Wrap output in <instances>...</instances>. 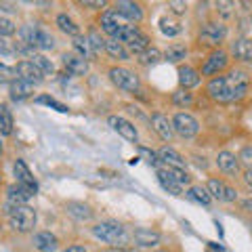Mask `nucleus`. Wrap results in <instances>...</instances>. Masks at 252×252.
<instances>
[{
  "instance_id": "nucleus-1",
  "label": "nucleus",
  "mask_w": 252,
  "mask_h": 252,
  "mask_svg": "<svg viewBox=\"0 0 252 252\" xmlns=\"http://www.w3.org/2000/svg\"><path fill=\"white\" fill-rule=\"evenodd\" d=\"M206 91L212 99L220 101V103L238 101L248 91V74L242 69H233L229 76H219L215 80H210Z\"/></svg>"
},
{
  "instance_id": "nucleus-2",
  "label": "nucleus",
  "mask_w": 252,
  "mask_h": 252,
  "mask_svg": "<svg viewBox=\"0 0 252 252\" xmlns=\"http://www.w3.org/2000/svg\"><path fill=\"white\" fill-rule=\"evenodd\" d=\"M9 223L15 231L19 233H28L34 229L36 225V210L30 208L28 204H23V206H15L9 210Z\"/></svg>"
},
{
  "instance_id": "nucleus-3",
  "label": "nucleus",
  "mask_w": 252,
  "mask_h": 252,
  "mask_svg": "<svg viewBox=\"0 0 252 252\" xmlns=\"http://www.w3.org/2000/svg\"><path fill=\"white\" fill-rule=\"evenodd\" d=\"M93 233L94 238H99L101 242L105 244H112V246H118L122 244L126 233H124V227L120 223H114V220H105V223H99L93 227Z\"/></svg>"
},
{
  "instance_id": "nucleus-4",
  "label": "nucleus",
  "mask_w": 252,
  "mask_h": 252,
  "mask_svg": "<svg viewBox=\"0 0 252 252\" xmlns=\"http://www.w3.org/2000/svg\"><path fill=\"white\" fill-rule=\"evenodd\" d=\"M225 36H227V28L223 26V23L208 21L200 32V42L206 44V46H219L225 40Z\"/></svg>"
},
{
  "instance_id": "nucleus-5",
  "label": "nucleus",
  "mask_w": 252,
  "mask_h": 252,
  "mask_svg": "<svg viewBox=\"0 0 252 252\" xmlns=\"http://www.w3.org/2000/svg\"><path fill=\"white\" fill-rule=\"evenodd\" d=\"M172 130H175L177 135H181L183 139H191V137L198 135L200 124H198V120H195L193 116H189V114H177L175 120H172Z\"/></svg>"
},
{
  "instance_id": "nucleus-6",
  "label": "nucleus",
  "mask_w": 252,
  "mask_h": 252,
  "mask_svg": "<svg viewBox=\"0 0 252 252\" xmlns=\"http://www.w3.org/2000/svg\"><path fill=\"white\" fill-rule=\"evenodd\" d=\"M109 78L112 82L122 91H137L139 89V78L135 76V72L126 67H112L109 69Z\"/></svg>"
},
{
  "instance_id": "nucleus-7",
  "label": "nucleus",
  "mask_w": 252,
  "mask_h": 252,
  "mask_svg": "<svg viewBox=\"0 0 252 252\" xmlns=\"http://www.w3.org/2000/svg\"><path fill=\"white\" fill-rule=\"evenodd\" d=\"M206 189H208L210 198H217V200H223V202H235V198H238V191H235L233 187L225 185L223 181H219V179H210Z\"/></svg>"
},
{
  "instance_id": "nucleus-8",
  "label": "nucleus",
  "mask_w": 252,
  "mask_h": 252,
  "mask_svg": "<svg viewBox=\"0 0 252 252\" xmlns=\"http://www.w3.org/2000/svg\"><path fill=\"white\" fill-rule=\"evenodd\" d=\"M15 74H17L21 80L30 82L32 86H38V84L44 82V76L38 72V67H36L32 61H19L17 67H15Z\"/></svg>"
},
{
  "instance_id": "nucleus-9",
  "label": "nucleus",
  "mask_w": 252,
  "mask_h": 252,
  "mask_svg": "<svg viewBox=\"0 0 252 252\" xmlns=\"http://www.w3.org/2000/svg\"><path fill=\"white\" fill-rule=\"evenodd\" d=\"M107 122L120 137H124L126 141H130V143H137V128L128 120H124V118H120V116H109Z\"/></svg>"
},
{
  "instance_id": "nucleus-10",
  "label": "nucleus",
  "mask_w": 252,
  "mask_h": 252,
  "mask_svg": "<svg viewBox=\"0 0 252 252\" xmlns=\"http://www.w3.org/2000/svg\"><path fill=\"white\" fill-rule=\"evenodd\" d=\"M15 177H17V183H19L21 187H26L28 191L36 193V189H38V183H36L34 175H32V172H30L28 164L23 162V160H17V162H15Z\"/></svg>"
},
{
  "instance_id": "nucleus-11",
  "label": "nucleus",
  "mask_w": 252,
  "mask_h": 252,
  "mask_svg": "<svg viewBox=\"0 0 252 252\" xmlns=\"http://www.w3.org/2000/svg\"><path fill=\"white\" fill-rule=\"evenodd\" d=\"M32 191H28L26 187H21L19 183L17 185H11L9 191H6V210H11L15 206H23L30 198H32Z\"/></svg>"
},
{
  "instance_id": "nucleus-12",
  "label": "nucleus",
  "mask_w": 252,
  "mask_h": 252,
  "mask_svg": "<svg viewBox=\"0 0 252 252\" xmlns=\"http://www.w3.org/2000/svg\"><path fill=\"white\" fill-rule=\"evenodd\" d=\"M227 63H229V59H227V53H223V51H215V53H212L210 57L206 59V63H204L202 74H204V76L219 74L220 69H225V67H227Z\"/></svg>"
},
{
  "instance_id": "nucleus-13",
  "label": "nucleus",
  "mask_w": 252,
  "mask_h": 252,
  "mask_svg": "<svg viewBox=\"0 0 252 252\" xmlns=\"http://www.w3.org/2000/svg\"><path fill=\"white\" fill-rule=\"evenodd\" d=\"M158 158H160V162H164L168 168H179V170H185V160L183 156H181L179 152H175L170 145L162 147L160 152H158Z\"/></svg>"
},
{
  "instance_id": "nucleus-14",
  "label": "nucleus",
  "mask_w": 252,
  "mask_h": 252,
  "mask_svg": "<svg viewBox=\"0 0 252 252\" xmlns=\"http://www.w3.org/2000/svg\"><path fill=\"white\" fill-rule=\"evenodd\" d=\"M116 15H122L128 21H141L143 19V11L137 2H128V0H120L116 2Z\"/></svg>"
},
{
  "instance_id": "nucleus-15",
  "label": "nucleus",
  "mask_w": 252,
  "mask_h": 252,
  "mask_svg": "<svg viewBox=\"0 0 252 252\" xmlns=\"http://www.w3.org/2000/svg\"><path fill=\"white\" fill-rule=\"evenodd\" d=\"M152 124H154V130L160 135V139L164 141H172V135H175V130H172V122L168 120L164 114H154L152 116Z\"/></svg>"
},
{
  "instance_id": "nucleus-16",
  "label": "nucleus",
  "mask_w": 252,
  "mask_h": 252,
  "mask_svg": "<svg viewBox=\"0 0 252 252\" xmlns=\"http://www.w3.org/2000/svg\"><path fill=\"white\" fill-rule=\"evenodd\" d=\"M9 93H11V99L13 101H26L32 97V93H34V86L30 82L21 80V78H15V80L9 84Z\"/></svg>"
},
{
  "instance_id": "nucleus-17",
  "label": "nucleus",
  "mask_w": 252,
  "mask_h": 252,
  "mask_svg": "<svg viewBox=\"0 0 252 252\" xmlns=\"http://www.w3.org/2000/svg\"><path fill=\"white\" fill-rule=\"evenodd\" d=\"M63 65L72 76H84L89 72V61H84L82 57H78V55H63Z\"/></svg>"
},
{
  "instance_id": "nucleus-18",
  "label": "nucleus",
  "mask_w": 252,
  "mask_h": 252,
  "mask_svg": "<svg viewBox=\"0 0 252 252\" xmlns=\"http://www.w3.org/2000/svg\"><path fill=\"white\" fill-rule=\"evenodd\" d=\"M34 246L40 252H55L59 248V240L51 231H40L34 235Z\"/></svg>"
},
{
  "instance_id": "nucleus-19",
  "label": "nucleus",
  "mask_w": 252,
  "mask_h": 252,
  "mask_svg": "<svg viewBox=\"0 0 252 252\" xmlns=\"http://www.w3.org/2000/svg\"><path fill=\"white\" fill-rule=\"evenodd\" d=\"M217 164L225 175H238V170H240V160L229 152H220L217 158Z\"/></svg>"
},
{
  "instance_id": "nucleus-20",
  "label": "nucleus",
  "mask_w": 252,
  "mask_h": 252,
  "mask_svg": "<svg viewBox=\"0 0 252 252\" xmlns=\"http://www.w3.org/2000/svg\"><path fill=\"white\" fill-rule=\"evenodd\" d=\"M132 238H135V242L139 244V246L152 248V246H156V244L160 242V233L147 229V227H139V229H135V233H132Z\"/></svg>"
},
{
  "instance_id": "nucleus-21",
  "label": "nucleus",
  "mask_w": 252,
  "mask_h": 252,
  "mask_svg": "<svg viewBox=\"0 0 252 252\" xmlns=\"http://www.w3.org/2000/svg\"><path fill=\"white\" fill-rule=\"evenodd\" d=\"M158 181H160V185L166 189L168 193H172V195H181V191H183V187H181L177 181L172 179L168 168H160V170H158Z\"/></svg>"
},
{
  "instance_id": "nucleus-22",
  "label": "nucleus",
  "mask_w": 252,
  "mask_h": 252,
  "mask_svg": "<svg viewBox=\"0 0 252 252\" xmlns=\"http://www.w3.org/2000/svg\"><path fill=\"white\" fill-rule=\"evenodd\" d=\"M231 53L235 55V59L242 61H252V40L248 38H240L231 44Z\"/></svg>"
},
{
  "instance_id": "nucleus-23",
  "label": "nucleus",
  "mask_w": 252,
  "mask_h": 252,
  "mask_svg": "<svg viewBox=\"0 0 252 252\" xmlns=\"http://www.w3.org/2000/svg\"><path fill=\"white\" fill-rule=\"evenodd\" d=\"M120 28H122V23L118 21V15L114 11H105L103 15H101V30H103L105 34H109L114 38Z\"/></svg>"
},
{
  "instance_id": "nucleus-24",
  "label": "nucleus",
  "mask_w": 252,
  "mask_h": 252,
  "mask_svg": "<svg viewBox=\"0 0 252 252\" xmlns=\"http://www.w3.org/2000/svg\"><path fill=\"white\" fill-rule=\"evenodd\" d=\"M179 82H181V86L187 91V89H191V86H195V84H200V74L195 72L193 67H179Z\"/></svg>"
},
{
  "instance_id": "nucleus-25",
  "label": "nucleus",
  "mask_w": 252,
  "mask_h": 252,
  "mask_svg": "<svg viewBox=\"0 0 252 252\" xmlns=\"http://www.w3.org/2000/svg\"><path fill=\"white\" fill-rule=\"evenodd\" d=\"M139 34H141V30H139L137 26H130V23H128V26H122L120 30H118V34L114 36V40H116V42H120V44L124 42L126 46H128Z\"/></svg>"
},
{
  "instance_id": "nucleus-26",
  "label": "nucleus",
  "mask_w": 252,
  "mask_h": 252,
  "mask_svg": "<svg viewBox=\"0 0 252 252\" xmlns=\"http://www.w3.org/2000/svg\"><path fill=\"white\" fill-rule=\"evenodd\" d=\"M67 215L74 217L76 220H89L93 217V210L86 206V204H80V202H69L67 204Z\"/></svg>"
},
{
  "instance_id": "nucleus-27",
  "label": "nucleus",
  "mask_w": 252,
  "mask_h": 252,
  "mask_svg": "<svg viewBox=\"0 0 252 252\" xmlns=\"http://www.w3.org/2000/svg\"><path fill=\"white\" fill-rule=\"evenodd\" d=\"M74 51L78 53V57H82L84 61H89V59H93L94 57V53H93V49H91V44H89V38H84V36H80L78 34L76 38H74Z\"/></svg>"
},
{
  "instance_id": "nucleus-28",
  "label": "nucleus",
  "mask_w": 252,
  "mask_h": 252,
  "mask_svg": "<svg viewBox=\"0 0 252 252\" xmlns=\"http://www.w3.org/2000/svg\"><path fill=\"white\" fill-rule=\"evenodd\" d=\"M57 26H59V30L63 32V34H67V36H78V26L74 23V19L72 17H67L65 13H61V15H57Z\"/></svg>"
},
{
  "instance_id": "nucleus-29",
  "label": "nucleus",
  "mask_w": 252,
  "mask_h": 252,
  "mask_svg": "<svg viewBox=\"0 0 252 252\" xmlns=\"http://www.w3.org/2000/svg\"><path fill=\"white\" fill-rule=\"evenodd\" d=\"M187 198H191L193 202L202 204V206H208V204L212 202L208 189H206V187H200V185H195V187L189 189V191H187Z\"/></svg>"
},
{
  "instance_id": "nucleus-30",
  "label": "nucleus",
  "mask_w": 252,
  "mask_h": 252,
  "mask_svg": "<svg viewBox=\"0 0 252 252\" xmlns=\"http://www.w3.org/2000/svg\"><path fill=\"white\" fill-rule=\"evenodd\" d=\"M13 132V116L6 105H0V135H11Z\"/></svg>"
},
{
  "instance_id": "nucleus-31",
  "label": "nucleus",
  "mask_w": 252,
  "mask_h": 252,
  "mask_svg": "<svg viewBox=\"0 0 252 252\" xmlns=\"http://www.w3.org/2000/svg\"><path fill=\"white\" fill-rule=\"evenodd\" d=\"M32 63H34V65L38 67V72H40L42 76H46V74H53L55 72V67H53V63H51V59H46L44 55H32Z\"/></svg>"
},
{
  "instance_id": "nucleus-32",
  "label": "nucleus",
  "mask_w": 252,
  "mask_h": 252,
  "mask_svg": "<svg viewBox=\"0 0 252 252\" xmlns=\"http://www.w3.org/2000/svg\"><path fill=\"white\" fill-rule=\"evenodd\" d=\"M55 46V38L49 34L46 30L42 28H38V36H36V49H40V51H51Z\"/></svg>"
},
{
  "instance_id": "nucleus-33",
  "label": "nucleus",
  "mask_w": 252,
  "mask_h": 252,
  "mask_svg": "<svg viewBox=\"0 0 252 252\" xmlns=\"http://www.w3.org/2000/svg\"><path fill=\"white\" fill-rule=\"evenodd\" d=\"M105 51L112 55L114 59H120V61H126V59H128V53L124 51V46H122L120 42H116L114 38H112V40H105Z\"/></svg>"
},
{
  "instance_id": "nucleus-34",
  "label": "nucleus",
  "mask_w": 252,
  "mask_h": 252,
  "mask_svg": "<svg viewBox=\"0 0 252 252\" xmlns=\"http://www.w3.org/2000/svg\"><path fill=\"white\" fill-rule=\"evenodd\" d=\"M160 59H162V53L158 49H154V46H149V49H145L139 55V61L143 63V65H156Z\"/></svg>"
},
{
  "instance_id": "nucleus-35",
  "label": "nucleus",
  "mask_w": 252,
  "mask_h": 252,
  "mask_svg": "<svg viewBox=\"0 0 252 252\" xmlns=\"http://www.w3.org/2000/svg\"><path fill=\"white\" fill-rule=\"evenodd\" d=\"M185 55H187L185 44H170L168 49H166V59L172 61V63L183 61V59H185Z\"/></svg>"
},
{
  "instance_id": "nucleus-36",
  "label": "nucleus",
  "mask_w": 252,
  "mask_h": 252,
  "mask_svg": "<svg viewBox=\"0 0 252 252\" xmlns=\"http://www.w3.org/2000/svg\"><path fill=\"white\" fill-rule=\"evenodd\" d=\"M160 30H162L164 36H170V38L181 34V26H179L175 19H168V17H162L160 19Z\"/></svg>"
},
{
  "instance_id": "nucleus-37",
  "label": "nucleus",
  "mask_w": 252,
  "mask_h": 252,
  "mask_svg": "<svg viewBox=\"0 0 252 252\" xmlns=\"http://www.w3.org/2000/svg\"><path fill=\"white\" fill-rule=\"evenodd\" d=\"M128 49L132 51V53H137V55H141L145 49H149V38L145 36V34H139L135 40H132L130 44H128Z\"/></svg>"
},
{
  "instance_id": "nucleus-38",
  "label": "nucleus",
  "mask_w": 252,
  "mask_h": 252,
  "mask_svg": "<svg viewBox=\"0 0 252 252\" xmlns=\"http://www.w3.org/2000/svg\"><path fill=\"white\" fill-rule=\"evenodd\" d=\"M172 103L179 105V107H185L191 103V93H187L185 89H181V91H175L172 93Z\"/></svg>"
},
{
  "instance_id": "nucleus-39",
  "label": "nucleus",
  "mask_w": 252,
  "mask_h": 252,
  "mask_svg": "<svg viewBox=\"0 0 252 252\" xmlns=\"http://www.w3.org/2000/svg\"><path fill=\"white\" fill-rule=\"evenodd\" d=\"M34 101H36V103H44V105H49V107H55V109H57V112H61V114H65V112H67V105H63V103H59V101H55L53 97H49V94L36 97Z\"/></svg>"
},
{
  "instance_id": "nucleus-40",
  "label": "nucleus",
  "mask_w": 252,
  "mask_h": 252,
  "mask_svg": "<svg viewBox=\"0 0 252 252\" xmlns=\"http://www.w3.org/2000/svg\"><path fill=\"white\" fill-rule=\"evenodd\" d=\"M89 44H91L93 53H101V51H105V40H103V38H101L94 30L89 34Z\"/></svg>"
},
{
  "instance_id": "nucleus-41",
  "label": "nucleus",
  "mask_w": 252,
  "mask_h": 252,
  "mask_svg": "<svg viewBox=\"0 0 252 252\" xmlns=\"http://www.w3.org/2000/svg\"><path fill=\"white\" fill-rule=\"evenodd\" d=\"M15 78H17V74H15V67L0 63V84H4V82H9V84H11Z\"/></svg>"
},
{
  "instance_id": "nucleus-42",
  "label": "nucleus",
  "mask_w": 252,
  "mask_h": 252,
  "mask_svg": "<svg viewBox=\"0 0 252 252\" xmlns=\"http://www.w3.org/2000/svg\"><path fill=\"white\" fill-rule=\"evenodd\" d=\"M13 34H15V23L6 17H0V38H6Z\"/></svg>"
},
{
  "instance_id": "nucleus-43",
  "label": "nucleus",
  "mask_w": 252,
  "mask_h": 252,
  "mask_svg": "<svg viewBox=\"0 0 252 252\" xmlns=\"http://www.w3.org/2000/svg\"><path fill=\"white\" fill-rule=\"evenodd\" d=\"M139 152H141V156H145L147 164H152V166H158V164H160V158H158L156 152H149V149H145V147H141Z\"/></svg>"
},
{
  "instance_id": "nucleus-44",
  "label": "nucleus",
  "mask_w": 252,
  "mask_h": 252,
  "mask_svg": "<svg viewBox=\"0 0 252 252\" xmlns=\"http://www.w3.org/2000/svg\"><path fill=\"white\" fill-rule=\"evenodd\" d=\"M13 55H15V46L6 42L4 38H0V57H13Z\"/></svg>"
},
{
  "instance_id": "nucleus-45",
  "label": "nucleus",
  "mask_w": 252,
  "mask_h": 252,
  "mask_svg": "<svg viewBox=\"0 0 252 252\" xmlns=\"http://www.w3.org/2000/svg\"><path fill=\"white\" fill-rule=\"evenodd\" d=\"M168 6L172 9V13H177V15H183L187 11V2H181V0H170Z\"/></svg>"
},
{
  "instance_id": "nucleus-46",
  "label": "nucleus",
  "mask_w": 252,
  "mask_h": 252,
  "mask_svg": "<svg viewBox=\"0 0 252 252\" xmlns=\"http://www.w3.org/2000/svg\"><path fill=\"white\" fill-rule=\"evenodd\" d=\"M231 6H233L231 2H219V4H217V9H219V13L223 15V17H231V15H233Z\"/></svg>"
},
{
  "instance_id": "nucleus-47",
  "label": "nucleus",
  "mask_w": 252,
  "mask_h": 252,
  "mask_svg": "<svg viewBox=\"0 0 252 252\" xmlns=\"http://www.w3.org/2000/svg\"><path fill=\"white\" fill-rule=\"evenodd\" d=\"M238 160H242V162H246V164H252V147H244L242 149V154H240V158Z\"/></svg>"
},
{
  "instance_id": "nucleus-48",
  "label": "nucleus",
  "mask_w": 252,
  "mask_h": 252,
  "mask_svg": "<svg viewBox=\"0 0 252 252\" xmlns=\"http://www.w3.org/2000/svg\"><path fill=\"white\" fill-rule=\"evenodd\" d=\"M84 6H91V9H103L105 2H103V0H86Z\"/></svg>"
},
{
  "instance_id": "nucleus-49",
  "label": "nucleus",
  "mask_w": 252,
  "mask_h": 252,
  "mask_svg": "<svg viewBox=\"0 0 252 252\" xmlns=\"http://www.w3.org/2000/svg\"><path fill=\"white\" fill-rule=\"evenodd\" d=\"M244 181H246V185L252 187V168L246 170V175H244Z\"/></svg>"
},
{
  "instance_id": "nucleus-50",
  "label": "nucleus",
  "mask_w": 252,
  "mask_h": 252,
  "mask_svg": "<svg viewBox=\"0 0 252 252\" xmlns=\"http://www.w3.org/2000/svg\"><path fill=\"white\" fill-rule=\"evenodd\" d=\"M65 252H86V248L84 246H69Z\"/></svg>"
},
{
  "instance_id": "nucleus-51",
  "label": "nucleus",
  "mask_w": 252,
  "mask_h": 252,
  "mask_svg": "<svg viewBox=\"0 0 252 252\" xmlns=\"http://www.w3.org/2000/svg\"><path fill=\"white\" fill-rule=\"evenodd\" d=\"M244 210H248V212H252V200H244Z\"/></svg>"
},
{
  "instance_id": "nucleus-52",
  "label": "nucleus",
  "mask_w": 252,
  "mask_h": 252,
  "mask_svg": "<svg viewBox=\"0 0 252 252\" xmlns=\"http://www.w3.org/2000/svg\"><path fill=\"white\" fill-rule=\"evenodd\" d=\"M118 252H137L135 248H124V250H118Z\"/></svg>"
},
{
  "instance_id": "nucleus-53",
  "label": "nucleus",
  "mask_w": 252,
  "mask_h": 252,
  "mask_svg": "<svg viewBox=\"0 0 252 252\" xmlns=\"http://www.w3.org/2000/svg\"><path fill=\"white\" fill-rule=\"evenodd\" d=\"M0 154H2V141H0Z\"/></svg>"
}]
</instances>
